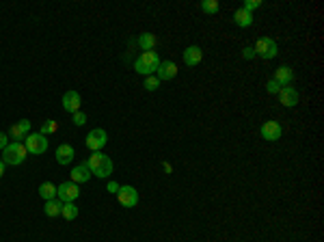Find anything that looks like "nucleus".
<instances>
[{"mask_svg": "<svg viewBox=\"0 0 324 242\" xmlns=\"http://www.w3.org/2000/svg\"><path fill=\"white\" fill-rule=\"evenodd\" d=\"M84 164L89 166L91 175L102 177V179L104 177H110V173H113V160H110L108 156H104L102 152H93Z\"/></svg>", "mask_w": 324, "mask_h": 242, "instance_id": "1", "label": "nucleus"}, {"mask_svg": "<svg viewBox=\"0 0 324 242\" xmlns=\"http://www.w3.org/2000/svg\"><path fill=\"white\" fill-rule=\"evenodd\" d=\"M160 67V59H158V52H143L139 59L134 61V72L136 74H143V76H152V74L158 72Z\"/></svg>", "mask_w": 324, "mask_h": 242, "instance_id": "2", "label": "nucleus"}, {"mask_svg": "<svg viewBox=\"0 0 324 242\" xmlns=\"http://www.w3.org/2000/svg\"><path fill=\"white\" fill-rule=\"evenodd\" d=\"M26 156H28V152H26V147L22 145V143H9L7 147L2 150V162L4 164H13V166H17V164H22L24 160H26Z\"/></svg>", "mask_w": 324, "mask_h": 242, "instance_id": "3", "label": "nucleus"}, {"mask_svg": "<svg viewBox=\"0 0 324 242\" xmlns=\"http://www.w3.org/2000/svg\"><path fill=\"white\" fill-rule=\"evenodd\" d=\"M255 57L259 59H275L277 52H279V46L275 39H270V37H261V39H257V43H255Z\"/></svg>", "mask_w": 324, "mask_h": 242, "instance_id": "4", "label": "nucleus"}, {"mask_svg": "<svg viewBox=\"0 0 324 242\" xmlns=\"http://www.w3.org/2000/svg\"><path fill=\"white\" fill-rule=\"evenodd\" d=\"M24 147H26L28 154H43V152H48V139L41 132H37V134L33 132L24 139Z\"/></svg>", "mask_w": 324, "mask_h": 242, "instance_id": "5", "label": "nucleus"}, {"mask_svg": "<svg viewBox=\"0 0 324 242\" xmlns=\"http://www.w3.org/2000/svg\"><path fill=\"white\" fill-rule=\"evenodd\" d=\"M78 195H80V188H78V184H74V182H63L61 186H57V199L61 203L78 199Z\"/></svg>", "mask_w": 324, "mask_h": 242, "instance_id": "6", "label": "nucleus"}, {"mask_svg": "<svg viewBox=\"0 0 324 242\" xmlns=\"http://www.w3.org/2000/svg\"><path fill=\"white\" fill-rule=\"evenodd\" d=\"M106 141H108V134H106L102 128H95L86 134V147H89L91 152H99L106 145Z\"/></svg>", "mask_w": 324, "mask_h": 242, "instance_id": "7", "label": "nucleus"}, {"mask_svg": "<svg viewBox=\"0 0 324 242\" xmlns=\"http://www.w3.org/2000/svg\"><path fill=\"white\" fill-rule=\"evenodd\" d=\"M117 197H119L121 206H126V208H134L136 203H139V190H136L134 186H119Z\"/></svg>", "mask_w": 324, "mask_h": 242, "instance_id": "8", "label": "nucleus"}, {"mask_svg": "<svg viewBox=\"0 0 324 242\" xmlns=\"http://www.w3.org/2000/svg\"><path fill=\"white\" fill-rule=\"evenodd\" d=\"M80 104H82V97H80L78 91H67L63 95V108L67 110V113H78L80 110Z\"/></svg>", "mask_w": 324, "mask_h": 242, "instance_id": "9", "label": "nucleus"}, {"mask_svg": "<svg viewBox=\"0 0 324 242\" xmlns=\"http://www.w3.org/2000/svg\"><path fill=\"white\" fill-rule=\"evenodd\" d=\"M272 80L279 84V86H290L292 80H294V70L288 65H281L279 70L275 72V76H272Z\"/></svg>", "mask_w": 324, "mask_h": 242, "instance_id": "10", "label": "nucleus"}, {"mask_svg": "<svg viewBox=\"0 0 324 242\" xmlns=\"http://www.w3.org/2000/svg\"><path fill=\"white\" fill-rule=\"evenodd\" d=\"M158 80H173L177 76V65L173 61H160V67H158Z\"/></svg>", "mask_w": 324, "mask_h": 242, "instance_id": "11", "label": "nucleus"}, {"mask_svg": "<svg viewBox=\"0 0 324 242\" xmlns=\"http://www.w3.org/2000/svg\"><path fill=\"white\" fill-rule=\"evenodd\" d=\"M279 100H281L283 106H296L298 93H296L294 86H281V89H279Z\"/></svg>", "mask_w": 324, "mask_h": 242, "instance_id": "12", "label": "nucleus"}, {"mask_svg": "<svg viewBox=\"0 0 324 242\" xmlns=\"http://www.w3.org/2000/svg\"><path fill=\"white\" fill-rule=\"evenodd\" d=\"M201 59H203V52H201V48H199V46H188L184 50V63L188 67L199 65V63H201Z\"/></svg>", "mask_w": 324, "mask_h": 242, "instance_id": "13", "label": "nucleus"}, {"mask_svg": "<svg viewBox=\"0 0 324 242\" xmlns=\"http://www.w3.org/2000/svg\"><path fill=\"white\" fill-rule=\"evenodd\" d=\"M261 136H264L266 141L281 139V126H279L277 121H266L264 126H261Z\"/></svg>", "mask_w": 324, "mask_h": 242, "instance_id": "14", "label": "nucleus"}, {"mask_svg": "<svg viewBox=\"0 0 324 242\" xmlns=\"http://www.w3.org/2000/svg\"><path fill=\"white\" fill-rule=\"evenodd\" d=\"M9 134L13 136V139H15L17 143H20L22 139H26V136L30 134V121H28V119H22V121H17L15 126L9 130Z\"/></svg>", "mask_w": 324, "mask_h": 242, "instance_id": "15", "label": "nucleus"}, {"mask_svg": "<svg viewBox=\"0 0 324 242\" xmlns=\"http://www.w3.org/2000/svg\"><path fill=\"white\" fill-rule=\"evenodd\" d=\"M72 182L74 184H84V182H89L91 179V171H89V166L86 164H78V166H74L72 169Z\"/></svg>", "mask_w": 324, "mask_h": 242, "instance_id": "16", "label": "nucleus"}, {"mask_svg": "<svg viewBox=\"0 0 324 242\" xmlns=\"http://www.w3.org/2000/svg\"><path fill=\"white\" fill-rule=\"evenodd\" d=\"M74 147L72 145H67V143H63V145H59L57 147V162L59 164H70L72 160H74Z\"/></svg>", "mask_w": 324, "mask_h": 242, "instance_id": "17", "label": "nucleus"}, {"mask_svg": "<svg viewBox=\"0 0 324 242\" xmlns=\"http://www.w3.org/2000/svg\"><path fill=\"white\" fill-rule=\"evenodd\" d=\"M234 22L238 24L240 28H246V26H251L253 24V13H248V11H244V9H236Z\"/></svg>", "mask_w": 324, "mask_h": 242, "instance_id": "18", "label": "nucleus"}, {"mask_svg": "<svg viewBox=\"0 0 324 242\" xmlns=\"http://www.w3.org/2000/svg\"><path fill=\"white\" fill-rule=\"evenodd\" d=\"M39 197H41V199H46V201L57 199V186H54L52 182H43L39 186Z\"/></svg>", "mask_w": 324, "mask_h": 242, "instance_id": "19", "label": "nucleus"}, {"mask_svg": "<svg viewBox=\"0 0 324 242\" xmlns=\"http://www.w3.org/2000/svg\"><path fill=\"white\" fill-rule=\"evenodd\" d=\"M139 46H141L145 52H152L154 48H156V35H152V33H143V35H139Z\"/></svg>", "mask_w": 324, "mask_h": 242, "instance_id": "20", "label": "nucleus"}, {"mask_svg": "<svg viewBox=\"0 0 324 242\" xmlns=\"http://www.w3.org/2000/svg\"><path fill=\"white\" fill-rule=\"evenodd\" d=\"M61 214H63L67 221H74L78 216V206L74 201H67V203H63V208H61Z\"/></svg>", "mask_w": 324, "mask_h": 242, "instance_id": "21", "label": "nucleus"}, {"mask_svg": "<svg viewBox=\"0 0 324 242\" xmlns=\"http://www.w3.org/2000/svg\"><path fill=\"white\" fill-rule=\"evenodd\" d=\"M61 208H63V203H61L59 199L46 201V214L50 216V219H54V216H59V214H61Z\"/></svg>", "mask_w": 324, "mask_h": 242, "instance_id": "22", "label": "nucleus"}, {"mask_svg": "<svg viewBox=\"0 0 324 242\" xmlns=\"http://www.w3.org/2000/svg\"><path fill=\"white\" fill-rule=\"evenodd\" d=\"M201 11L203 13H216V11H219V2H216V0H203L201 2Z\"/></svg>", "mask_w": 324, "mask_h": 242, "instance_id": "23", "label": "nucleus"}, {"mask_svg": "<svg viewBox=\"0 0 324 242\" xmlns=\"http://www.w3.org/2000/svg\"><path fill=\"white\" fill-rule=\"evenodd\" d=\"M57 130H59V123L52 121V119H48V121L41 126V134H43V136H46V134H54Z\"/></svg>", "mask_w": 324, "mask_h": 242, "instance_id": "24", "label": "nucleus"}, {"mask_svg": "<svg viewBox=\"0 0 324 242\" xmlns=\"http://www.w3.org/2000/svg\"><path fill=\"white\" fill-rule=\"evenodd\" d=\"M143 86H145L147 91H156V89L160 86V80L156 78V76H147V78H145V84H143Z\"/></svg>", "mask_w": 324, "mask_h": 242, "instance_id": "25", "label": "nucleus"}, {"mask_svg": "<svg viewBox=\"0 0 324 242\" xmlns=\"http://www.w3.org/2000/svg\"><path fill=\"white\" fill-rule=\"evenodd\" d=\"M257 7H261V0H246L244 7H242V9L251 13V11H253V9H257Z\"/></svg>", "mask_w": 324, "mask_h": 242, "instance_id": "26", "label": "nucleus"}, {"mask_svg": "<svg viewBox=\"0 0 324 242\" xmlns=\"http://www.w3.org/2000/svg\"><path fill=\"white\" fill-rule=\"evenodd\" d=\"M74 123H76V126H84V123H86V115L80 113V110H78V113H74Z\"/></svg>", "mask_w": 324, "mask_h": 242, "instance_id": "27", "label": "nucleus"}, {"mask_svg": "<svg viewBox=\"0 0 324 242\" xmlns=\"http://www.w3.org/2000/svg\"><path fill=\"white\" fill-rule=\"evenodd\" d=\"M279 89H281V86H279L275 80H268V84H266V91L268 93H279Z\"/></svg>", "mask_w": 324, "mask_h": 242, "instance_id": "28", "label": "nucleus"}, {"mask_svg": "<svg viewBox=\"0 0 324 242\" xmlns=\"http://www.w3.org/2000/svg\"><path fill=\"white\" fill-rule=\"evenodd\" d=\"M9 145V141H7V134L4 132H0V150H4V147Z\"/></svg>", "mask_w": 324, "mask_h": 242, "instance_id": "29", "label": "nucleus"}, {"mask_svg": "<svg viewBox=\"0 0 324 242\" xmlns=\"http://www.w3.org/2000/svg\"><path fill=\"white\" fill-rule=\"evenodd\" d=\"M242 57H244V59H253V57H255V50H253V48H244Z\"/></svg>", "mask_w": 324, "mask_h": 242, "instance_id": "30", "label": "nucleus"}, {"mask_svg": "<svg viewBox=\"0 0 324 242\" xmlns=\"http://www.w3.org/2000/svg\"><path fill=\"white\" fill-rule=\"evenodd\" d=\"M108 192H115V195H117V192H119V184H117V182H108Z\"/></svg>", "mask_w": 324, "mask_h": 242, "instance_id": "31", "label": "nucleus"}, {"mask_svg": "<svg viewBox=\"0 0 324 242\" xmlns=\"http://www.w3.org/2000/svg\"><path fill=\"white\" fill-rule=\"evenodd\" d=\"M4 166H7V164H4V162H2V160H0V177H2V175H4Z\"/></svg>", "mask_w": 324, "mask_h": 242, "instance_id": "32", "label": "nucleus"}]
</instances>
